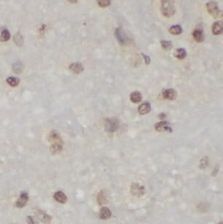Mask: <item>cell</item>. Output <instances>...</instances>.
I'll list each match as a JSON object with an SVG mask.
<instances>
[{
    "label": "cell",
    "instance_id": "obj_10",
    "mask_svg": "<svg viewBox=\"0 0 223 224\" xmlns=\"http://www.w3.org/2000/svg\"><path fill=\"white\" fill-rule=\"evenodd\" d=\"M69 69L72 72H73L74 74H80L84 70L83 64L81 63H79V62H74V63L71 64L69 66Z\"/></svg>",
    "mask_w": 223,
    "mask_h": 224
},
{
    "label": "cell",
    "instance_id": "obj_6",
    "mask_svg": "<svg viewBox=\"0 0 223 224\" xmlns=\"http://www.w3.org/2000/svg\"><path fill=\"white\" fill-rule=\"evenodd\" d=\"M48 140L50 142L53 143H62L64 144V141L62 140L61 134L55 130H52L48 134Z\"/></svg>",
    "mask_w": 223,
    "mask_h": 224
},
{
    "label": "cell",
    "instance_id": "obj_1",
    "mask_svg": "<svg viewBox=\"0 0 223 224\" xmlns=\"http://www.w3.org/2000/svg\"><path fill=\"white\" fill-rule=\"evenodd\" d=\"M161 12L166 18H171L174 16L176 12V8L173 1H161Z\"/></svg>",
    "mask_w": 223,
    "mask_h": 224
},
{
    "label": "cell",
    "instance_id": "obj_4",
    "mask_svg": "<svg viewBox=\"0 0 223 224\" xmlns=\"http://www.w3.org/2000/svg\"><path fill=\"white\" fill-rule=\"evenodd\" d=\"M114 35L119 44L121 45V46L126 45L130 41L129 37L127 36L126 33L124 32V30L121 27L115 29Z\"/></svg>",
    "mask_w": 223,
    "mask_h": 224
},
{
    "label": "cell",
    "instance_id": "obj_12",
    "mask_svg": "<svg viewBox=\"0 0 223 224\" xmlns=\"http://www.w3.org/2000/svg\"><path fill=\"white\" fill-rule=\"evenodd\" d=\"M151 110V104L149 102H144L138 108V112L141 115H146L148 113H150Z\"/></svg>",
    "mask_w": 223,
    "mask_h": 224
},
{
    "label": "cell",
    "instance_id": "obj_31",
    "mask_svg": "<svg viewBox=\"0 0 223 224\" xmlns=\"http://www.w3.org/2000/svg\"><path fill=\"white\" fill-rule=\"evenodd\" d=\"M158 117H159V118H161V119H163V118H166V115L164 114V113H160L159 115H158Z\"/></svg>",
    "mask_w": 223,
    "mask_h": 224
},
{
    "label": "cell",
    "instance_id": "obj_32",
    "mask_svg": "<svg viewBox=\"0 0 223 224\" xmlns=\"http://www.w3.org/2000/svg\"><path fill=\"white\" fill-rule=\"evenodd\" d=\"M68 2L70 3H76L78 2V1H68Z\"/></svg>",
    "mask_w": 223,
    "mask_h": 224
},
{
    "label": "cell",
    "instance_id": "obj_5",
    "mask_svg": "<svg viewBox=\"0 0 223 224\" xmlns=\"http://www.w3.org/2000/svg\"><path fill=\"white\" fill-rule=\"evenodd\" d=\"M130 191L132 195L137 197H141L145 194V188L143 186H141L138 183H133L130 187Z\"/></svg>",
    "mask_w": 223,
    "mask_h": 224
},
{
    "label": "cell",
    "instance_id": "obj_24",
    "mask_svg": "<svg viewBox=\"0 0 223 224\" xmlns=\"http://www.w3.org/2000/svg\"><path fill=\"white\" fill-rule=\"evenodd\" d=\"M160 44L162 48L165 50H170L173 47V43L170 40H162L160 41Z\"/></svg>",
    "mask_w": 223,
    "mask_h": 224
},
{
    "label": "cell",
    "instance_id": "obj_2",
    "mask_svg": "<svg viewBox=\"0 0 223 224\" xmlns=\"http://www.w3.org/2000/svg\"><path fill=\"white\" fill-rule=\"evenodd\" d=\"M206 9L211 16L215 19H219L222 17V12L220 10L218 5L215 2H210L206 5Z\"/></svg>",
    "mask_w": 223,
    "mask_h": 224
},
{
    "label": "cell",
    "instance_id": "obj_13",
    "mask_svg": "<svg viewBox=\"0 0 223 224\" xmlns=\"http://www.w3.org/2000/svg\"><path fill=\"white\" fill-rule=\"evenodd\" d=\"M53 197L56 201L61 204H65L67 201V197L66 195V194L61 191L55 192L54 193Z\"/></svg>",
    "mask_w": 223,
    "mask_h": 224
},
{
    "label": "cell",
    "instance_id": "obj_14",
    "mask_svg": "<svg viewBox=\"0 0 223 224\" xmlns=\"http://www.w3.org/2000/svg\"><path fill=\"white\" fill-rule=\"evenodd\" d=\"M192 36L197 42H202L204 39V33L202 29H195L192 33Z\"/></svg>",
    "mask_w": 223,
    "mask_h": 224
},
{
    "label": "cell",
    "instance_id": "obj_22",
    "mask_svg": "<svg viewBox=\"0 0 223 224\" xmlns=\"http://www.w3.org/2000/svg\"><path fill=\"white\" fill-rule=\"evenodd\" d=\"M13 41L15 42V43L16 44L17 46H23V42H24V39L20 32H18L16 35L13 36Z\"/></svg>",
    "mask_w": 223,
    "mask_h": 224
},
{
    "label": "cell",
    "instance_id": "obj_7",
    "mask_svg": "<svg viewBox=\"0 0 223 224\" xmlns=\"http://www.w3.org/2000/svg\"><path fill=\"white\" fill-rule=\"evenodd\" d=\"M155 129L159 132H169L171 133L173 129L170 126V123L167 121H162L157 123L155 125Z\"/></svg>",
    "mask_w": 223,
    "mask_h": 224
},
{
    "label": "cell",
    "instance_id": "obj_28",
    "mask_svg": "<svg viewBox=\"0 0 223 224\" xmlns=\"http://www.w3.org/2000/svg\"><path fill=\"white\" fill-rule=\"evenodd\" d=\"M209 159L208 157H204V158H203L202 159H201L200 161H199V168L201 169H205V167L208 165V163H209Z\"/></svg>",
    "mask_w": 223,
    "mask_h": 224
},
{
    "label": "cell",
    "instance_id": "obj_19",
    "mask_svg": "<svg viewBox=\"0 0 223 224\" xmlns=\"http://www.w3.org/2000/svg\"><path fill=\"white\" fill-rule=\"evenodd\" d=\"M97 201L99 205H104L107 203V199L105 195V193L104 190H101L97 196Z\"/></svg>",
    "mask_w": 223,
    "mask_h": 224
},
{
    "label": "cell",
    "instance_id": "obj_29",
    "mask_svg": "<svg viewBox=\"0 0 223 224\" xmlns=\"http://www.w3.org/2000/svg\"><path fill=\"white\" fill-rule=\"evenodd\" d=\"M142 55L144 58V62H145V64L146 65H149L150 63H151V58L148 55H145L144 53H142Z\"/></svg>",
    "mask_w": 223,
    "mask_h": 224
},
{
    "label": "cell",
    "instance_id": "obj_15",
    "mask_svg": "<svg viewBox=\"0 0 223 224\" xmlns=\"http://www.w3.org/2000/svg\"><path fill=\"white\" fill-rule=\"evenodd\" d=\"M212 33L215 35H219L222 34L223 29V24L222 21H217L214 23L212 27Z\"/></svg>",
    "mask_w": 223,
    "mask_h": 224
},
{
    "label": "cell",
    "instance_id": "obj_26",
    "mask_svg": "<svg viewBox=\"0 0 223 224\" xmlns=\"http://www.w3.org/2000/svg\"><path fill=\"white\" fill-rule=\"evenodd\" d=\"M10 39V34L7 29H3L1 33V40L7 42Z\"/></svg>",
    "mask_w": 223,
    "mask_h": 224
},
{
    "label": "cell",
    "instance_id": "obj_20",
    "mask_svg": "<svg viewBox=\"0 0 223 224\" xmlns=\"http://www.w3.org/2000/svg\"><path fill=\"white\" fill-rule=\"evenodd\" d=\"M63 145L62 143H53L50 146V152L55 154H58L61 152L63 149Z\"/></svg>",
    "mask_w": 223,
    "mask_h": 224
},
{
    "label": "cell",
    "instance_id": "obj_11",
    "mask_svg": "<svg viewBox=\"0 0 223 224\" xmlns=\"http://www.w3.org/2000/svg\"><path fill=\"white\" fill-rule=\"evenodd\" d=\"M99 216L102 220H108L112 216V211L107 207H103L99 211Z\"/></svg>",
    "mask_w": 223,
    "mask_h": 224
},
{
    "label": "cell",
    "instance_id": "obj_23",
    "mask_svg": "<svg viewBox=\"0 0 223 224\" xmlns=\"http://www.w3.org/2000/svg\"><path fill=\"white\" fill-rule=\"evenodd\" d=\"M7 83L12 87H16L20 82L19 78L16 77H9L7 79Z\"/></svg>",
    "mask_w": 223,
    "mask_h": 224
},
{
    "label": "cell",
    "instance_id": "obj_18",
    "mask_svg": "<svg viewBox=\"0 0 223 224\" xmlns=\"http://www.w3.org/2000/svg\"><path fill=\"white\" fill-rule=\"evenodd\" d=\"M36 214L38 216V218L43 222V223H49L51 220V216H50L48 215L43 212L41 210H37L36 212Z\"/></svg>",
    "mask_w": 223,
    "mask_h": 224
},
{
    "label": "cell",
    "instance_id": "obj_21",
    "mask_svg": "<svg viewBox=\"0 0 223 224\" xmlns=\"http://www.w3.org/2000/svg\"><path fill=\"white\" fill-rule=\"evenodd\" d=\"M174 55L176 58L180 60H183L187 56V51L184 48H179L176 49Z\"/></svg>",
    "mask_w": 223,
    "mask_h": 224
},
{
    "label": "cell",
    "instance_id": "obj_8",
    "mask_svg": "<svg viewBox=\"0 0 223 224\" xmlns=\"http://www.w3.org/2000/svg\"><path fill=\"white\" fill-rule=\"evenodd\" d=\"M162 97L164 99L174 101L176 99L177 92L174 88H169L163 91L162 92Z\"/></svg>",
    "mask_w": 223,
    "mask_h": 224
},
{
    "label": "cell",
    "instance_id": "obj_25",
    "mask_svg": "<svg viewBox=\"0 0 223 224\" xmlns=\"http://www.w3.org/2000/svg\"><path fill=\"white\" fill-rule=\"evenodd\" d=\"M12 70L15 73H17V74L22 73L23 70V65L22 64V63L18 62L13 65Z\"/></svg>",
    "mask_w": 223,
    "mask_h": 224
},
{
    "label": "cell",
    "instance_id": "obj_30",
    "mask_svg": "<svg viewBox=\"0 0 223 224\" xmlns=\"http://www.w3.org/2000/svg\"><path fill=\"white\" fill-rule=\"evenodd\" d=\"M28 223H36L37 222H35V221H34V219L32 216H28Z\"/></svg>",
    "mask_w": 223,
    "mask_h": 224
},
{
    "label": "cell",
    "instance_id": "obj_27",
    "mask_svg": "<svg viewBox=\"0 0 223 224\" xmlns=\"http://www.w3.org/2000/svg\"><path fill=\"white\" fill-rule=\"evenodd\" d=\"M99 6L102 8H105L110 5L111 2L110 0H98L97 1Z\"/></svg>",
    "mask_w": 223,
    "mask_h": 224
},
{
    "label": "cell",
    "instance_id": "obj_17",
    "mask_svg": "<svg viewBox=\"0 0 223 224\" xmlns=\"http://www.w3.org/2000/svg\"><path fill=\"white\" fill-rule=\"evenodd\" d=\"M169 32L172 35H178L183 33V29L180 25L176 24L170 27V28L169 29Z\"/></svg>",
    "mask_w": 223,
    "mask_h": 224
},
{
    "label": "cell",
    "instance_id": "obj_3",
    "mask_svg": "<svg viewBox=\"0 0 223 224\" xmlns=\"http://www.w3.org/2000/svg\"><path fill=\"white\" fill-rule=\"evenodd\" d=\"M119 127V121L116 118H107L104 122V128L106 131L113 133L117 131Z\"/></svg>",
    "mask_w": 223,
    "mask_h": 224
},
{
    "label": "cell",
    "instance_id": "obj_9",
    "mask_svg": "<svg viewBox=\"0 0 223 224\" xmlns=\"http://www.w3.org/2000/svg\"><path fill=\"white\" fill-rule=\"evenodd\" d=\"M28 200H29V197H28V193L26 191L22 192L16 203V207L18 208H22V207H24L26 206L27 202L28 201Z\"/></svg>",
    "mask_w": 223,
    "mask_h": 224
},
{
    "label": "cell",
    "instance_id": "obj_16",
    "mask_svg": "<svg viewBox=\"0 0 223 224\" xmlns=\"http://www.w3.org/2000/svg\"><path fill=\"white\" fill-rule=\"evenodd\" d=\"M130 99L133 103H139L142 100V95L139 91L133 92L130 96Z\"/></svg>",
    "mask_w": 223,
    "mask_h": 224
}]
</instances>
